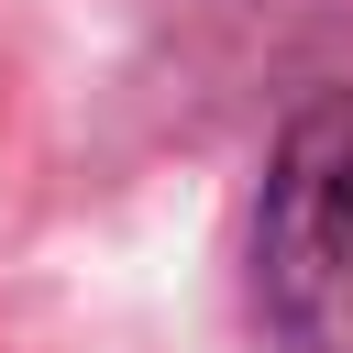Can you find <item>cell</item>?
<instances>
[{
    "instance_id": "obj_1",
    "label": "cell",
    "mask_w": 353,
    "mask_h": 353,
    "mask_svg": "<svg viewBox=\"0 0 353 353\" xmlns=\"http://www.w3.org/2000/svg\"><path fill=\"white\" fill-rule=\"evenodd\" d=\"M254 309L287 353H353V88H320L265 154Z\"/></svg>"
}]
</instances>
